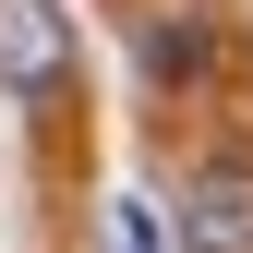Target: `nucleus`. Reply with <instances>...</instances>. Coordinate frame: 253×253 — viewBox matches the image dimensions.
<instances>
[{"label":"nucleus","mask_w":253,"mask_h":253,"mask_svg":"<svg viewBox=\"0 0 253 253\" xmlns=\"http://www.w3.org/2000/svg\"><path fill=\"white\" fill-rule=\"evenodd\" d=\"M60 84H73V12L0 0V97H60Z\"/></svg>","instance_id":"f257e3e1"},{"label":"nucleus","mask_w":253,"mask_h":253,"mask_svg":"<svg viewBox=\"0 0 253 253\" xmlns=\"http://www.w3.org/2000/svg\"><path fill=\"white\" fill-rule=\"evenodd\" d=\"M181 253H253V157H205L181 193Z\"/></svg>","instance_id":"f03ea898"},{"label":"nucleus","mask_w":253,"mask_h":253,"mask_svg":"<svg viewBox=\"0 0 253 253\" xmlns=\"http://www.w3.org/2000/svg\"><path fill=\"white\" fill-rule=\"evenodd\" d=\"M205 60H217V37H205L193 12H157V24H145V73H157V84H193Z\"/></svg>","instance_id":"7ed1b4c3"},{"label":"nucleus","mask_w":253,"mask_h":253,"mask_svg":"<svg viewBox=\"0 0 253 253\" xmlns=\"http://www.w3.org/2000/svg\"><path fill=\"white\" fill-rule=\"evenodd\" d=\"M109 253H157V217H145L133 193H121V205H109Z\"/></svg>","instance_id":"20e7f679"}]
</instances>
